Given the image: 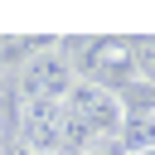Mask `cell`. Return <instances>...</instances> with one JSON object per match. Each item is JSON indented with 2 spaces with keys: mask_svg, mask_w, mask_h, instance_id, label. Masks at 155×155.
Here are the masks:
<instances>
[{
  "mask_svg": "<svg viewBox=\"0 0 155 155\" xmlns=\"http://www.w3.org/2000/svg\"><path fill=\"white\" fill-rule=\"evenodd\" d=\"M5 150H10V140H5V121H0V155H5Z\"/></svg>",
  "mask_w": 155,
  "mask_h": 155,
  "instance_id": "cell-3",
  "label": "cell"
},
{
  "mask_svg": "<svg viewBox=\"0 0 155 155\" xmlns=\"http://www.w3.org/2000/svg\"><path fill=\"white\" fill-rule=\"evenodd\" d=\"M78 82V68L68 48H34V58L19 73V102H68Z\"/></svg>",
  "mask_w": 155,
  "mask_h": 155,
  "instance_id": "cell-2",
  "label": "cell"
},
{
  "mask_svg": "<svg viewBox=\"0 0 155 155\" xmlns=\"http://www.w3.org/2000/svg\"><path fill=\"white\" fill-rule=\"evenodd\" d=\"M63 107H68V121H78L97 145H111V140H121V131H126V102H121V92H111V87H102V82L78 78Z\"/></svg>",
  "mask_w": 155,
  "mask_h": 155,
  "instance_id": "cell-1",
  "label": "cell"
},
{
  "mask_svg": "<svg viewBox=\"0 0 155 155\" xmlns=\"http://www.w3.org/2000/svg\"><path fill=\"white\" fill-rule=\"evenodd\" d=\"M145 155H155V150H145Z\"/></svg>",
  "mask_w": 155,
  "mask_h": 155,
  "instance_id": "cell-4",
  "label": "cell"
}]
</instances>
